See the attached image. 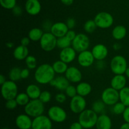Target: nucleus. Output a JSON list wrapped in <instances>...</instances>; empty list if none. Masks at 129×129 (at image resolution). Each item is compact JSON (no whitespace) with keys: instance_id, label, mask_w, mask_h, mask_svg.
<instances>
[{"instance_id":"1","label":"nucleus","mask_w":129,"mask_h":129,"mask_svg":"<svg viewBox=\"0 0 129 129\" xmlns=\"http://www.w3.org/2000/svg\"><path fill=\"white\" fill-rule=\"evenodd\" d=\"M55 74L52 66L48 63H44L36 68L34 77L36 82L40 84H50L55 78Z\"/></svg>"},{"instance_id":"2","label":"nucleus","mask_w":129,"mask_h":129,"mask_svg":"<svg viewBox=\"0 0 129 129\" xmlns=\"http://www.w3.org/2000/svg\"><path fill=\"white\" fill-rule=\"evenodd\" d=\"M98 118V114L93 110L86 109L79 114L78 121L80 123L83 128L90 129L96 126Z\"/></svg>"},{"instance_id":"3","label":"nucleus","mask_w":129,"mask_h":129,"mask_svg":"<svg viewBox=\"0 0 129 129\" xmlns=\"http://www.w3.org/2000/svg\"><path fill=\"white\" fill-rule=\"evenodd\" d=\"M25 113L31 118H36L43 115L45 110V106L39 99H31L25 106Z\"/></svg>"},{"instance_id":"4","label":"nucleus","mask_w":129,"mask_h":129,"mask_svg":"<svg viewBox=\"0 0 129 129\" xmlns=\"http://www.w3.org/2000/svg\"><path fill=\"white\" fill-rule=\"evenodd\" d=\"M127 68V59L123 56L116 55L111 60L110 69L115 75L125 74Z\"/></svg>"},{"instance_id":"5","label":"nucleus","mask_w":129,"mask_h":129,"mask_svg":"<svg viewBox=\"0 0 129 129\" xmlns=\"http://www.w3.org/2000/svg\"><path fill=\"white\" fill-rule=\"evenodd\" d=\"M1 92L2 97L6 101L15 99L18 95V87L15 82L12 80H6L1 85Z\"/></svg>"},{"instance_id":"6","label":"nucleus","mask_w":129,"mask_h":129,"mask_svg":"<svg viewBox=\"0 0 129 129\" xmlns=\"http://www.w3.org/2000/svg\"><path fill=\"white\" fill-rule=\"evenodd\" d=\"M94 21L95 22L97 27L100 29H108L113 24V17L110 13L102 11L96 15Z\"/></svg>"},{"instance_id":"7","label":"nucleus","mask_w":129,"mask_h":129,"mask_svg":"<svg viewBox=\"0 0 129 129\" xmlns=\"http://www.w3.org/2000/svg\"><path fill=\"white\" fill-rule=\"evenodd\" d=\"M57 38L54 36L50 32H44L40 40V48L44 51H52L57 46Z\"/></svg>"},{"instance_id":"8","label":"nucleus","mask_w":129,"mask_h":129,"mask_svg":"<svg viewBox=\"0 0 129 129\" xmlns=\"http://www.w3.org/2000/svg\"><path fill=\"white\" fill-rule=\"evenodd\" d=\"M102 100L106 105L113 106L120 101L119 91L112 87H107L102 92Z\"/></svg>"},{"instance_id":"9","label":"nucleus","mask_w":129,"mask_h":129,"mask_svg":"<svg viewBox=\"0 0 129 129\" xmlns=\"http://www.w3.org/2000/svg\"><path fill=\"white\" fill-rule=\"evenodd\" d=\"M90 44L89 37L86 34L81 33L77 34L74 40L72 41V47L78 53L88 50Z\"/></svg>"},{"instance_id":"10","label":"nucleus","mask_w":129,"mask_h":129,"mask_svg":"<svg viewBox=\"0 0 129 129\" xmlns=\"http://www.w3.org/2000/svg\"><path fill=\"white\" fill-rule=\"evenodd\" d=\"M47 115L52 121L56 123H62L67 119L66 111L59 106H51L48 110Z\"/></svg>"},{"instance_id":"11","label":"nucleus","mask_w":129,"mask_h":129,"mask_svg":"<svg viewBox=\"0 0 129 129\" xmlns=\"http://www.w3.org/2000/svg\"><path fill=\"white\" fill-rule=\"evenodd\" d=\"M86 107V101L84 97L76 95L71 98L69 103V108L73 113L76 114H80Z\"/></svg>"},{"instance_id":"12","label":"nucleus","mask_w":129,"mask_h":129,"mask_svg":"<svg viewBox=\"0 0 129 129\" xmlns=\"http://www.w3.org/2000/svg\"><path fill=\"white\" fill-rule=\"evenodd\" d=\"M48 116L42 115L34 118L32 121L31 129H52V123Z\"/></svg>"},{"instance_id":"13","label":"nucleus","mask_w":129,"mask_h":129,"mask_svg":"<svg viewBox=\"0 0 129 129\" xmlns=\"http://www.w3.org/2000/svg\"><path fill=\"white\" fill-rule=\"evenodd\" d=\"M94 59L91 51L86 50L79 53L78 56V62L79 65L84 68L91 67L94 63Z\"/></svg>"},{"instance_id":"14","label":"nucleus","mask_w":129,"mask_h":129,"mask_svg":"<svg viewBox=\"0 0 129 129\" xmlns=\"http://www.w3.org/2000/svg\"><path fill=\"white\" fill-rule=\"evenodd\" d=\"M65 77L69 82L79 83L82 79V73L79 68L74 66H71L68 67L65 73Z\"/></svg>"},{"instance_id":"15","label":"nucleus","mask_w":129,"mask_h":129,"mask_svg":"<svg viewBox=\"0 0 129 129\" xmlns=\"http://www.w3.org/2000/svg\"><path fill=\"white\" fill-rule=\"evenodd\" d=\"M91 52L96 61L104 60L108 54L107 47L103 44H97L92 48Z\"/></svg>"},{"instance_id":"16","label":"nucleus","mask_w":129,"mask_h":129,"mask_svg":"<svg viewBox=\"0 0 129 129\" xmlns=\"http://www.w3.org/2000/svg\"><path fill=\"white\" fill-rule=\"evenodd\" d=\"M69 30L66 23L58 22L52 24L50 32L57 38H59L65 36Z\"/></svg>"},{"instance_id":"17","label":"nucleus","mask_w":129,"mask_h":129,"mask_svg":"<svg viewBox=\"0 0 129 129\" xmlns=\"http://www.w3.org/2000/svg\"><path fill=\"white\" fill-rule=\"evenodd\" d=\"M31 117L26 114H20L18 115L15 120V123L19 129H30L32 126Z\"/></svg>"},{"instance_id":"18","label":"nucleus","mask_w":129,"mask_h":129,"mask_svg":"<svg viewBox=\"0 0 129 129\" xmlns=\"http://www.w3.org/2000/svg\"><path fill=\"white\" fill-rule=\"evenodd\" d=\"M60 60L65 62L67 64L71 63L76 58V51L73 47H68L61 49L59 54Z\"/></svg>"},{"instance_id":"19","label":"nucleus","mask_w":129,"mask_h":129,"mask_svg":"<svg viewBox=\"0 0 129 129\" xmlns=\"http://www.w3.org/2000/svg\"><path fill=\"white\" fill-rule=\"evenodd\" d=\"M25 6L26 12L32 16L38 15L41 11V5L39 0H27Z\"/></svg>"},{"instance_id":"20","label":"nucleus","mask_w":129,"mask_h":129,"mask_svg":"<svg viewBox=\"0 0 129 129\" xmlns=\"http://www.w3.org/2000/svg\"><path fill=\"white\" fill-rule=\"evenodd\" d=\"M111 87L120 91L126 87L127 78L124 75H115L111 80Z\"/></svg>"},{"instance_id":"21","label":"nucleus","mask_w":129,"mask_h":129,"mask_svg":"<svg viewBox=\"0 0 129 129\" xmlns=\"http://www.w3.org/2000/svg\"><path fill=\"white\" fill-rule=\"evenodd\" d=\"M50 85L52 87H55L59 91H65L66 89L69 86V81L67 79L65 76H58L55 77L50 83Z\"/></svg>"},{"instance_id":"22","label":"nucleus","mask_w":129,"mask_h":129,"mask_svg":"<svg viewBox=\"0 0 129 129\" xmlns=\"http://www.w3.org/2000/svg\"><path fill=\"white\" fill-rule=\"evenodd\" d=\"M112 126V120L106 114H101L98 116L96 127V129H111Z\"/></svg>"},{"instance_id":"23","label":"nucleus","mask_w":129,"mask_h":129,"mask_svg":"<svg viewBox=\"0 0 129 129\" xmlns=\"http://www.w3.org/2000/svg\"><path fill=\"white\" fill-rule=\"evenodd\" d=\"M29 54V51L27 47L24 46L20 44V46H18L15 49H14L13 55V57L18 61L24 60L27 58Z\"/></svg>"},{"instance_id":"24","label":"nucleus","mask_w":129,"mask_h":129,"mask_svg":"<svg viewBox=\"0 0 129 129\" xmlns=\"http://www.w3.org/2000/svg\"><path fill=\"white\" fill-rule=\"evenodd\" d=\"M76 89L78 95L84 97L91 93L92 91V87L91 85L88 82H81L77 85Z\"/></svg>"},{"instance_id":"25","label":"nucleus","mask_w":129,"mask_h":129,"mask_svg":"<svg viewBox=\"0 0 129 129\" xmlns=\"http://www.w3.org/2000/svg\"><path fill=\"white\" fill-rule=\"evenodd\" d=\"M42 91L40 88L37 85L32 83L30 84L26 87V93L30 97V99H39Z\"/></svg>"},{"instance_id":"26","label":"nucleus","mask_w":129,"mask_h":129,"mask_svg":"<svg viewBox=\"0 0 129 129\" xmlns=\"http://www.w3.org/2000/svg\"><path fill=\"white\" fill-rule=\"evenodd\" d=\"M126 35H127V29L123 25H117L112 30V36L115 40H122L125 38Z\"/></svg>"},{"instance_id":"27","label":"nucleus","mask_w":129,"mask_h":129,"mask_svg":"<svg viewBox=\"0 0 129 129\" xmlns=\"http://www.w3.org/2000/svg\"><path fill=\"white\" fill-rule=\"evenodd\" d=\"M44 34V32H43V30L42 29H40V28L35 27L31 29L28 32V37L30 38L31 41L37 42L40 41V40L41 39L42 37L43 36Z\"/></svg>"},{"instance_id":"28","label":"nucleus","mask_w":129,"mask_h":129,"mask_svg":"<svg viewBox=\"0 0 129 129\" xmlns=\"http://www.w3.org/2000/svg\"><path fill=\"white\" fill-rule=\"evenodd\" d=\"M52 68L55 73L57 74H63L65 73L68 68V64L62 60L56 61L52 64Z\"/></svg>"},{"instance_id":"29","label":"nucleus","mask_w":129,"mask_h":129,"mask_svg":"<svg viewBox=\"0 0 129 129\" xmlns=\"http://www.w3.org/2000/svg\"><path fill=\"white\" fill-rule=\"evenodd\" d=\"M119 99L126 107L129 106V87H125L119 91Z\"/></svg>"},{"instance_id":"30","label":"nucleus","mask_w":129,"mask_h":129,"mask_svg":"<svg viewBox=\"0 0 129 129\" xmlns=\"http://www.w3.org/2000/svg\"><path fill=\"white\" fill-rule=\"evenodd\" d=\"M15 99L17 102L18 105L21 106H25L31 100L26 92L18 93L16 97H15Z\"/></svg>"},{"instance_id":"31","label":"nucleus","mask_w":129,"mask_h":129,"mask_svg":"<svg viewBox=\"0 0 129 129\" xmlns=\"http://www.w3.org/2000/svg\"><path fill=\"white\" fill-rule=\"evenodd\" d=\"M21 70L18 67H13L9 72L8 76L10 80L16 82L21 79Z\"/></svg>"},{"instance_id":"32","label":"nucleus","mask_w":129,"mask_h":129,"mask_svg":"<svg viewBox=\"0 0 129 129\" xmlns=\"http://www.w3.org/2000/svg\"><path fill=\"white\" fill-rule=\"evenodd\" d=\"M71 44H72V42L66 35L57 39V47L61 49L70 47Z\"/></svg>"},{"instance_id":"33","label":"nucleus","mask_w":129,"mask_h":129,"mask_svg":"<svg viewBox=\"0 0 129 129\" xmlns=\"http://www.w3.org/2000/svg\"><path fill=\"white\" fill-rule=\"evenodd\" d=\"M106 104L102 100L95 101L92 104V110L97 114L102 113L105 108Z\"/></svg>"},{"instance_id":"34","label":"nucleus","mask_w":129,"mask_h":129,"mask_svg":"<svg viewBox=\"0 0 129 129\" xmlns=\"http://www.w3.org/2000/svg\"><path fill=\"white\" fill-rule=\"evenodd\" d=\"M83 27H84V30L86 32L91 34L96 30L97 26L94 20H89L84 23Z\"/></svg>"},{"instance_id":"35","label":"nucleus","mask_w":129,"mask_h":129,"mask_svg":"<svg viewBox=\"0 0 129 129\" xmlns=\"http://www.w3.org/2000/svg\"><path fill=\"white\" fill-rule=\"evenodd\" d=\"M26 67L29 70H34L37 67V59L32 55H28L25 59Z\"/></svg>"},{"instance_id":"36","label":"nucleus","mask_w":129,"mask_h":129,"mask_svg":"<svg viewBox=\"0 0 129 129\" xmlns=\"http://www.w3.org/2000/svg\"><path fill=\"white\" fill-rule=\"evenodd\" d=\"M0 4L6 10H13L16 6V0H0Z\"/></svg>"},{"instance_id":"37","label":"nucleus","mask_w":129,"mask_h":129,"mask_svg":"<svg viewBox=\"0 0 129 129\" xmlns=\"http://www.w3.org/2000/svg\"><path fill=\"white\" fill-rule=\"evenodd\" d=\"M126 108V106L123 104L122 102H117L113 106V108H112V111H113V113L115 115H122L123 113L124 112Z\"/></svg>"},{"instance_id":"38","label":"nucleus","mask_w":129,"mask_h":129,"mask_svg":"<svg viewBox=\"0 0 129 129\" xmlns=\"http://www.w3.org/2000/svg\"><path fill=\"white\" fill-rule=\"evenodd\" d=\"M52 98V94L49 91H42L41 94L39 97V99L43 102V103H48L50 102Z\"/></svg>"},{"instance_id":"39","label":"nucleus","mask_w":129,"mask_h":129,"mask_svg":"<svg viewBox=\"0 0 129 129\" xmlns=\"http://www.w3.org/2000/svg\"><path fill=\"white\" fill-rule=\"evenodd\" d=\"M65 94L68 97H70V98H73L74 96L78 95L76 87L73 85H69V86L66 89Z\"/></svg>"},{"instance_id":"40","label":"nucleus","mask_w":129,"mask_h":129,"mask_svg":"<svg viewBox=\"0 0 129 129\" xmlns=\"http://www.w3.org/2000/svg\"><path fill=\"white\" fill-rule=\"evenodd\" d=\"M18 106V103L16 102L15 99H12L7 100L5 103V106L7 109L10 110H13L16 108Z\"/></svg>"},{"instance_id":"41","label":"nucleus","mask_w":129,"mask_h":129,"mask_svg":"<svg viewBox=\"0 0 129 129\" xmlns=\"http://www.w3.org/2000/svg\"><path fill=\"white\" fill-rule=\"evenodd\" d=\"M66 94L62 93V92H59L57 93L55 96V101L59 103L62 104L64 103L66 101Z\"/></svg>"},{"instance_id":"42","label":"nucleus","mask_w":129,"mask_h":129,"mask_svg":"<svg viewBox=\"0 0 129 129\" xmlns=\"http://www.w3.org/2000/svg\"><path fill=\"white\" fill-rule=\"evenodd\" d=\"M66 24L67 26L69 28V30H72V29H74V27L76 26V20L74 18H68V20H67Z\"/></svg>"},{"instance_id":"43","label":"nucleus","mask_w":129,"mask_h":129,"mask_svg":"<svg viewBox=\"0 0 129 129\" xmlns=\"http://www.w3.org/2000/svg\"><path fill=\"white\" fill-rule=\"evenodd\" d=\"M76 35H77V34H76V32L74 31V30H73V29H72V30H68V32H67L66 36L67 37H68V39H69V40H70L72 42L73 40H74V38L76 37Z\"/></svg>"},{"instance_id":"44","label":"nucleus","mask_w":129,"mask_h":129,"mask_svg":"<svg viewBox=\"0 0 129 129\" xmlns=\"http://www.w3.org/2000/svg\"><path fill=\"white\" fill-rule=\"evenodd\" d=\"M30 75V70L28 68H23L21 70V78L22 79H26Z\"/></svg>"},{"instance_id":"45","label":"nucleus","mask_w":129,"mask_h":129,"mask_svg":"<svg viewBox=\"0 0 129 129\" xmlns=\"http://www.w3.org/2000/svg\"><path fill=\"white\" fill-rule=\"evenodd\" d=\"M122 116H123V119L125 122L129 123V106L126 107L124 112L122 114Z\"/></svg>"},{"instance_id":"46","label":"nucleus","mask_w":129,"mask_h":129,"mask_svg":"<svg viewBox=\"0 0 129 129\" xmlns=\"http://www.w3.org/2000/svg\"><path fill=\"white\" fill-rule=\"evenodd\" d=\"M13 13L15 16H20L22 14V10L21 8L18 6H16L12 10Z\"/></svg>"},{"instance_id":"47","label":"nucleus","mask_w":129,"mask_h":129,"mask_svg":"<svg viewBox=\"0 0 129 129\" xmlns=\"http://www.w3.org/2000/svg\"><path fill=\"white\" fill-rule=\"evenodd\" d=\"M30 39L28 37H24L22 39H21V41H20V43H21V45L27 47L30 44Z\"/></svg>"},{"instance_id":"48","label":"nucleus","mask_w":129,"mask_h":129,"mask_svg":"<svg viewBox=\"0 0 129 129\" xmlns=\"http://www.w3.org/2000/svg\"><path fill=\"white\" fill-rule=\"evenodd\" d=\"M69 129H83V127L79 121L74 122L71 125Z\"/></svg>"},{"instance_id":"49","label":"nucleus","mask_w":129,"mask_h":129,"mask_svg":"<svg viewBox=\"0 0 129 129\" xmlns=\"http://www.w3.org/2000/svg\"><path fill=\"white\" fill-rule=\"evenodd\" d=\"M52 25V24H51V22H49V21H48V20H47V21L44 22V24H43V28H44L45 30L46 29L47 30H49L50 31V29H51Z\"/></svg>"},{"instance_id":"50","label":"nucleus","mask_w":129,"mask_h":129,"mask_svg":"<svg viewBox=\"0 0 129 129\" xmlns=\"http://www.w3.org/2000/svg\"><path fill=\"white\" fill-rule=\"evenodd\" d=\"M97 68L98 70H102L105 67V63L103 60L101 61H97Z\"/></svg>"},{"instance_id":"51","label":"nucleus","mask_w":129,"mask_h":129,"mask_svg":"<svg viewBox=\"0 0 129 129\" xmlns=\"http://www.w3.org/2000/svg\"><path fill=\"white\" fill-rule=\"evenodd\" d=\"M60 1L62 2V3L64 4V5H66V6H70L74 2V0H60Z\"/></svg>"},{"instance_id":"52","label":"nucleus","mask_w":129,"mask_h":129,"mask_svg":"<svg viewBox=\"0 0 129 129\" xmlns=\"http://www.w3.org/2000/svg\"><path fill=\"white\" fill-rule=\"evenodd\" d=\"M121 48H122V46H121L120 44L119 43H118V42L115 43V44H113V49H114V50H116V51L119 50V49H120Z\"/></svg>"},{"instance_id":"53","label":"nucleus","mask_w":129,"mask_h":129,"mask_svg":"<svg viewBox=\"0 0 129 129\" xmlns=\"http://www.w3.org/2000/svg\"><path fill=\"white\" fill-rule=\"evenodd\" d=\"M6 81V78H5V76H4L3 74L0 75V84H1V85L3 84V83H5Z\"/></svg>"},{"instance_id":"54","label":"nucleus","mask_w":129,"mask_h":129,"mask_svg":"<svg viewBox=\"0 0 129 129\" xmlns=\"http://www.w3.org/2000/svg\"><path fill=\"white\" fill-rule=\"evenodd\" d=\"M120 129H129V123H125L121 125Z\"/></svg>"},{"instance_id":"55","label":"nucleus","mask_w":129,"mask_h":129,"mask_svg":"<svg viewBox=\"0 0 129 129\" xmlns=\"http://www.w3.org/2000/svg\"><path fill=\"white\" fill-rule=\"evenodd\" d=\"M6 46L8 47V48H13V44L12 42H7L6 43Z\"/></svg>"},{"instance_id":"56","label":"nucleus","mask_w":129,"mask_h":129,"mask_svg":"<svg viewBox=\"0 0 129 129\" xmlns=\"http://www.w3.org/2000/svg\"><path fill=\"white\" fill-rule=\"evenodd\" d=\"M125 77L129 78V67L127 68L125 72Z\"/></svg>"},{"instance_id":"57","label":"nucleus","mask_w":129,"mask_h":129,"mask_svg":"<svg viewBox=\"0 0 129 129\" xmlns=\"http://www.w3.org/2000/svg\"><path fill=\"white\" fill-rule=\"evenodd\" d=\"M2 129H9V128H3Z\"/></svg>"},{"instance_id":"58","label":"nucleus","mask_w":129,"mask_h":129,"mask_svg":"<svg viewBox=\"0 0 129 129\" xmlns=\"http://www.w3.org/2000/svg\"></svg>"}]
</instances>
